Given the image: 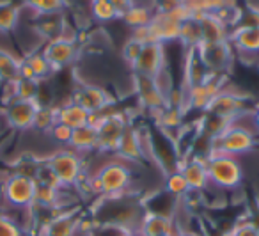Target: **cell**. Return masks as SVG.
I'll list each match as a JSON object with an SVG mask.
<instances>
[{"label": "cell", "mask_w": 259, "mask_h": 236, "mask_svg": "<svg viewBox=\"0 0 259 236\" xmlns=\"http://www.w3.org/2000/svg\"><path fill=\"white\" fill-rule=\"evenodd\" d=\"M132 169L126 162L114 160L105 164L93 178H87L89 192L101 193L105 197H119L132 185Z\"/></svg>", "instance_id": "cell-1"}, {"label": "cell", "mask_w": 259, "mask_h": 236, "mask_svg": "<svg viewBox=\"0 0 259 236\" xmlns=\"http://www.w3.org/2000/svg\"><path fill=\"white\" fill-rule=\"evenodd\" d=\"M255 146V133L250 128L240 125L238 121H229L222 133L211 140L209 153H222L231 156H241Z\"/></svg>", "instance_id": "cell-2"}, {"label": "cell", "mask_w": 259, "mask_h": 236, "mask_svg": "<svg viewBox=\"0 0 259 236\" xmlns=\"http://www.w3.org/2000/svg\"><path fill=\"white\" fill-rule=\"evenodd\" d=\"M206 164H208L209 185H215L220 190L236 188L243 179V167L236 156L209 153L206 156Z\"/></svg>", "instance_id": "cell-3"}, {"label": "cell", "mask_w": 259, "mask_h": 236, "mask_svg": "<svg viewBox=\"0 0 259 236\" xmlns=\"http://www.w3.org/2000/svg\"><path fill=\"white\" fill-rule=\"evenodd\" d=\"M52 174L57 178L62 188L66 186H78V183L85 178V169H83L82 154L75 153L73 149H61L54 153L45 162Z\"/></svg>", "instance_id": "cell-4"}, {"label": "cell", "mask_w": 259, "mask_h": 236, "mask_svg": "<svg viewBox=\"0 0 259 236\" xmlns=\"http://www.w3.org/2000/svg\"><path fill=\"white\" fill-rule=\"evenodd\" d=\"M2 197L13 208H30L36 197V179L25 172H15L2 185Z\"/></svg>", "instance_id": "cell-5"}, {"label": "cell", "mask_w": 259, "mask_h": 236, "mask_svg": "<svg viewBox=\"0 0 259 236\" xmlns=\"http://www.w3.org/2000/svg\"><path fill=\"white\" fill-rule=\"evenodd\" d=\"M126 128H128V119L124 117L122 112H101L100 123L96 125L98 149L115 153Z\"/></svg>", "instance_id": "cell-6"}, {"label": "cell", "mask_w": 259, "mask_h": 236, "mask_svg": "<svg viewBox=\"0 0 259 236\" xmlns=\"http://www.w3.org/2000/svg\"><path fill=\"white\" fill-rule=\"evenodd\" d=\"M197 55L208 73L213 75H222L233 62V47L229 41L222 43H201L195 47Z\"/></svg>", "instance_id": "cell-7"}, {"label": "cell", "mask_w": 259, "mask_h": 236, "mask_svg": "<svg viewBox=\"0 0 259 236\" xmlns=\"http://www.w3.org/2000/svg\"><path fill=\"white\" fill-rule=\"evenodd\" d=\"M41 52L48 59L54 71H57V69L68 68L69 64H73L76 61V57H78V45H76V40L57 37V40L47 41V45H45Z\"/></svg>", "instance_id": "cell-8"}, {"label": "cell", "mask_w": 259, "mask_h": 236, "mask_svg": "<svg viewBox=\"0 0 259 236\" xmlns=\"http://www.w3.org/2000/svg\"><path fill=\"white\" fill-rule=\"evenodd\" d=\"M37 108H39L37 101H23L15 98L6 103L2 115L11 130H32Z\"/></svg>", "instance_id": "cell-9"}, {"label": "cell", "mask_w": 259, "mask_h": 236, "mask_svg": "<svg viewBox=\"0 0 259 236\" xmlns=\"http://www.w3.org/2000/svg\"><path fill=\"white\" fill-rule=\"evenodd\" d=\"M163 66H165V45L148 43L142 47L141 55L134 62L132 69L135 71V75L155 78Z\"/></svg>", "instance_id": "cell-10"}, {"label": "cell", "mask_w": 259, "mask_h": 236, "mask_svg": "<svg viewBox=\"0 0 259 236\" xmlns=\"http://www.w3.org/2000/svg\"><path fill=\"white\" fill-rule=\"evenodd\" d=\"M206 114L217 115V117L224 119V121H233L236 115L247 112L245 108V100L240 94L233 93V91L222 89L215 98L211 100V103L206 108Z\"/></svg>", "instance_id": "cell-11"}, {"label": "cell", "mask_w": 259, "mask_h": 236, "mask_svg": "<svg viewBox=\"0 0 259 236\" xmlns=\"http://www.w3.org/2000/svg\"><path fill=\"white\" fill-rule=\"evenodd\" d=\"M73 101L85 108L89 114H94V112L108 110V107H110L114 100L110 98V94L107 93L105 87L94 86V84H85V86H80L75 91Z\"/></svg>", "instance_id": "cell-12"}, {"label": "cell", "mask_w": 259, "mask_h": 236, "mask_svg": "<svg viewBox=\"0 0 259 236\" xmlns=\"http://www.w3.org/2000/svg\"><path fill=\"white\" fill-rule=\"evenodd\" d=\"M187 179L188 188L195 190V192H204L209 185V176H208V164H206V156L201 154H192L190 158H185L181 165L178 167Z\"/></svg>", "instance_id": "cell-13"}, {"label": "cell", "mask_w": 259, "mask_h": 236, "mask_svg": "<svg viewBox=\"0 0 259 236\" xmlns=\"http://www.w3.org/2000/svg\"><path fill=\"white\" fill-rule=\"evenodd\" d=\"M229 43L243 55L259 54V23H241L234 25L229 32Z\"/></svg>", "instance_id": "cell-14"}, {"label": "cell", "mask_w": 259, "mask_h": 236, "mask_svg": "<svg viewBox=\"0 0 259 236\" xmlns=\"http://www.w3.org/2000/svg\"><path fill=\"white\" fill-rule=\"evenodd\" d=\"M139 236H178L181 234L174 220L165 213H144L137 227Z\"/></svg>", "instance_id": "cell-15"}, {"label": "cell", "mask_w": 259, "mask_h": 236, "mask_svg": "<svg viewBox=\"0 0 259 236\" xmlns=\"http://www.w3.org/2000/svg\"><path fill=\"white\" fill-rule=\"evenodd\" d=\"M134 78H135V82H137L135 89H137L139 100L142 101V105H146V107L153 112H158V110H162L163 107H167L165 94L158 89L155 80L149 78V76H141V75H135Z\"/></svg>", "instance_id": "cell-16"}, {"label": "cell", "mask_w": 259, "mask_h": 236, "mask_svg": "<svg viewBox=\"0 0 259 236\" xmlns=\"http://www.w3.org/2000/svg\"><path fill=\"white\" fill-rule=\"evenodd\" d=\"M115 153L119 154V158H121L122 162H139L144 158V140H142V137L139 135L137 130L134 128H126L124 135L121 137V140H119V146H117V151Z\"/></svg>", "instance_id": "cell-17"}, {"label": "cell", "mask_w": 259, "mask_h": 236, "mask_svg": "<svg viewBox=\"0 0 259 236\" xmlns=\"http://www.w3.org/2000/svg\"><path fill=\"white\" fill-rule=\"evenodd\" d=\"M201 25V43H222L229 41V27L222 22L217 15L208 13V15L199 18Z\"/></svg>", "instance_id": "cell-18"}, {"label": "cell", "mask_w": 259, "mask_h": 236, "mask_svg": "<svg viewBox=\"0 0 259 236\" xmlns=\"http://www.w3.org/2000/svg\"><path fill=\"white\" fill-rule=\"evenodd\" d=\"M55 114H57V123L61 125H66L68 128L76 130L80 126H85L87 121H89V112L83 107H80L75 101H68L62 107L55 108Z\"/></svg>", "instance_id": "cell-19"}, {"label": "cell", "mask_w": 259, "mask_h": 236, "mask_svg": "<svg viewBox=\"0 0 259 236\" xmlns=\"http://www.w3.org/2000/svg\"><path fill=\"white\" fill-rule=\"evenodd\" d=\"M69 149H73L75 153L83 154L89 151L98 149V132L94 126H80V128L73 130L71 140H69Z\"/></svg>", "instance_id": "cell-20"}, {"label": "cell", "mask_w": 259, "mask_h": 236, "mask_svg": "<svg viewBox=\"0 0 259 236\" xmlns=\"http://www.w3.org/2000/svg\"><path fill=\"white\" fill-rule=\"evenodd\" d=\"M78 218L71 213L57 215L47 225V236H75L78 232Z\"/></svg>", "instance_id": "cell-21"}, {"label": "cell", "mask_w": 259, "mask_h": 236, "mask_svg": "<svg viewBox=\"0 0 259 236\" xmlns=\"http://www.w3.org/2000/svg\"><path fill=\"white\" fill-rule=\"evenodd\" d=\"M20 66H22V59L13 55L9 50L0 48V82L13 84L20 78Z\"/></svg>", "instance_id": "cell-22"}, {"label": "cell", "mask_w": 259, "mask_h": 236, "mask_svg": "<svg viewBox=\"0 0 259 236\" xmlns=\"http://www.w3.org/2000/svg\"><path fill=\"white\" fill-rule=\"evenodd\" d=\"M20 6L13 0H0V34H8L16 29L20 22Z\"/></svg>", "instance_id": "cell-23"}, {"label": "cell", "mask_w": 259, "mask_h": 236, "mask_svg": "<svg viewBox=\"0 0 259 236\" xmlns=\"http://www.w3.org/2000/svg\"><path fill=\"white\" fill-rule=\"evenodd\" d=\"M23 61L32 69L34 76H36V80H39V82H45V80L54 73V68H52V64L48 62V59L45 57V54L41 50L29 52L27 57H23Z\"/></svg>", "instance_id": "cell-24"}, {"label": "cell", "mask_w": 259, "mask_h": 236, "mask_svg": "<svg viewBox=\"0 0 259 236\" xmlns=\"http://www.w3.org/2000/svg\"><path fill=\"white\" fill-rule=\"evenodd\" d=\"M153 15H155L153 9L141 8V6H132V8L121 16V20L130 29H141V27H148L149 23H151Z\"/></svg>", "instance_id": "cell-25"}, {"label": "cell", "mask_w": 259, "mask_h": 236, "mask_svg": "<svg viewBox=\"0 0 259 236\" xmlns=\"http://www.w3.org/2000/svg\"><path fill=\"white\" fill-rule=\"evenodd\" d=\"M13 89H15V98L23 101H37L41 93V82L37 80H25L18 78L13 82Z\"/></svg>", "instance_id": "cell-26"}, {"label": "cell", "mask_w": 259, "mask_h": 236, "mask_svg": "<svg viewBox=\"0 0 259 236\" xmlns=\"http://www.w3.org/2000/svg\"><path fill=\"white\" fill-rule=\"evenodd\" d=\"M89 11L91 16L100 23H110L119 18L115 8L110 4V0H91Z\"/></svg>", "instance_id": "cell-27"}, {"label": "cell", "mask_w": 259, "mask_h": 236, "mask_svg": "<svg viewBox=\"0 0 259 236\" xmlns=\"http://www.w3.org/2000/svg\"><path fill=\"white\" fill-rule=\"evenodd\" d=\"M23 6L37 16H45L62 13V9L66 8V0H23Z\"/></svg>", "instance_id": "cell-28"}, {"label": "cell", "mask_w": 259, "mask_h": 236, "mask_svg": "<svg viewBox=\"0 0 259 236\" xmlns=\"http://www.w3.org/2000/svg\"><path fill=\"white\" fill-rule=\"evenodd\" d=\"M61 192H62V188H55V186H50V185L36 183V197H34V204L43 206V208L57 206L59 199H61Z\"/></svg>", "instance_id": "cell-29"}, {"label": "cell", "mask_w": 259, "mask_h": 236, "mask_svg": "<svg viewBox=\"0 0 259 236\" xmlns=\"http://www.w3.org/2000/svg\"><path fill=\"white\" fill-rule=\"evenodd\" d=\"M165 190L172 197H180V199H183V197L190 192L187 179L183 178V174H181L180 169H178V171H172V172H167Z\"/></svg>", "instance_id": "cell-30"}, {"label": "cell", "mask_w": 259, "mask_h": 236, "mask_svg": "<svg viewBox=\"0 0 259 236\" xmlns=\"http://www.w3.org/2000/svg\"><path fill=\"white\" fill-rule=\"evenodd\" d=\"M55 123H57L55 108L48 107V105H39L36 119H34V128L41 130V132H50V128L55 125Z\"/></svg>", "instance_id": "cell-31"}, {"label": "cell", "mask_w": 259, "mask_h": 236, "mask_svg": "<svg viewBox=\"0 0 259 236\" xmlns=\"http://www.w3.org/2000/svg\"><path fill=\"white\" fill-rule=\"evenodd\" d=\"M0 236H23V229L8 215H0Z\"/></svg>", "instance_id": "cell-32"}, {"label": "cell", "mask_w": 259, "mask_h": 236, "mask_svg": "<svg viewBox=\"0 0 259 236\" xmlns=\"http://www.w3.org/2000/svg\"><path fill=\"white\" fill-rule=\"evenodd\" d=\"M142 47H144V45H141L139 41H135V40L130 37V41L124 45V48H122V59H124L130 66H134V62L137 61L139 55H141Z\"/></svg>", "instance_id": "cell-33"}, {"label": "cell", "mask_w": 259, "mask_h": 236, "mask_svg": "<svg viewBox=\"0 0 259 236\" xmlns=\"http://www.w3.org/2000/svg\"><path fill=\"white\" fill-rule=\"evenodd\" d=\"M50 137L55 140V142H59V144H66L68 146L69 144V140H71V133H73V130L71 128H68L66 125H61V123H55L54 126L50 128Z\"/></svg>", "instance_id": "cell-34"}, {"label": "cell", "mask_w": 259, "mask_h": 236, "mask_svg": "<svg viewBox=\"0 0 259 236\" xmlns=\"http://www.w3.org/2000/svg\"><path fill=\"white\" fill-rule=\"evenodd\" d=\"M227 236H259V231L252 225V222L248 218H245L240 224L234 225Z\"/></svg>", "instance_id": "cell-35"}, {"label": "cell", "mask_w": 259, "mask_h": 236, "mask_svg": "<svg viewBox=\"0 0 259 236\" xmlns=\"http://www.w3.org/2000/svg\"><path fill=\"white\" fill-rule=\"evenodd\" d=\"M110 4L115 8L119 18H121V16L124 15V13L128 11L130 8H132V2H130V0H110Z\"/></svg>", "instance_id": "cell-36"}, {"label": "cell", "mask_w": 259, "mask_h": 236, "mask_svg": "<svg viewBox=\"0 0 259 236\" xmlns=\"http://www.w3.org/2000/svg\"><path fill=\"white\" fill-rule=\"evenodd\" d=\"M248 220H250V222H252V225H254V227H255V229H257V231H259V210L255 211V213L252 215V217L248 218Z\"/></svg>", "instance_id": "cell-37"}, {"label": "cell", "mask_w": 259, "mask_h": 236, "mask_svg": "<svg viewBox=\"0 0 259 236\" xmlns=\"http://www.w3.org/2000/svg\"><path fill=\"white\" fill-rule=\"evenodd\" d=\"M252 117H254L255 130H257V133H259V108H255V110H252Z\"/></svg>", "instance_id": "cell-38"}, {"label": "cell", "mask_w": 259, "mask_h": 236, "mask_svg": "<svg viewBox=\"0 0 259 236\" xmlns=\"http://www.w3.org/2000/svg\"><path fill=\"white\" fill-rule=\"evenodd\" d=\"M4 142H6V139H4V137H0V147L4 146Z\"/></svg>", "instance_id": "cell-39"}, {"label": "cell", "mask_w": 259, "mask_h": 236, "mask_svg": "<svg viewBox=\"0 0 259 236\" xmlns=\"http://www.w3.org/2000/svg\"><path fill=\"white\" fill-rule=\"evenodd\" d=\"M124 236H139L137 232H128V234H124Z\"/></svg>", "instance_id": "cell-40"}, {"label": "cell", "mask_w": 259, "mask_h": 236, "mask_svg": "<svg viewBox=\"0 0 259 236\" xmlns=\"http://www.w3.org/2000/svg\"><path fill=\"white\" fill-rule=\"evenodd\" d=\"M178 236H180V234H178Z\"/></svg>", "instance_id": "cell-41"}]
</instances>
